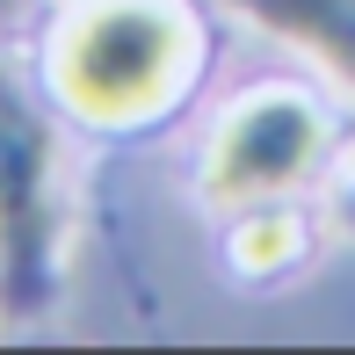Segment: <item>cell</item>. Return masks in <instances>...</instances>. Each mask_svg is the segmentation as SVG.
<instances>
[{
  "label": "cell",
  "mask_w": 355,
  "mask_h": 355,
  "mask_svg": "<svg viewBox=\"0 0 355 355\" xmlns=\"http://www.w3.org/2000/svg\"><path fill=\"white\" fill-rule=\"evenodd\" d=\"M196 29L174 0H87L51 44V87L87 123H138L189 80Z\"/></svg>",
  "instance_id": "6da1fadb"
},
{
  "label": "cell",
  "mask_w": 355,
  "mask_h": 355,
  "mask_svg": "<svg viewBox=\"0 0 355 355\" xmlns=\"http://www.w3.org/2000/svg\"><path fill=\"white\" fill-rule=\"evenodd\" d=\"M319 145H327L319 109L304 94L268 87L218 123L211 159H203V196L225 203V211H268L319 167Z\"/></svg>",
  "instance_id": "7a4b0ae2"
},
{
  "label": "cell",
  "mask_w": 355,
  "mask_h": 355,
  "mask_svg": "<svg viewBox=\"0 0 355 355\" xmlns=\"http://www.w3.org/2000/svg\"><path fill=\"white\" fill-rule=\"evenodd\" d=\"M58 239V145L0 80V268L15 297L44 283Z\"/></svg>",
  "instance_id": "3957f363"
},
{
  "label": "cell",
  "mask_w": 355,
  "mask_h": 355,
  "mask_svg": "<svg viewBox=\"0 0 355 355\" xmlns=\"http://www.w3.org/2000/svg\"><path fill=\"white\" fill-rule=\"evenodd\" d=\"M232 8L254 15L268 37L304 44L312 58H327V66L355 87V0H232Z\"/></svg>",
  "instance_id": "277c9868"
},
{
  "label": "cell",
  "mask_w": 355,
  "mask_h": 355,
  "mask_svg": "<svg viewBox=\"0 0 355 355\" xmlns=\"http://www.w3.org/2000/svg\"><path fill=\"white\" fill-rule=\"evenodd\" d=\"M290 247H297V232H290V218H283V211H261L247 232H239V254H247V268H276Z\"/></svg>",
  "instance_id": "5b68a950"
}]
</instances>
